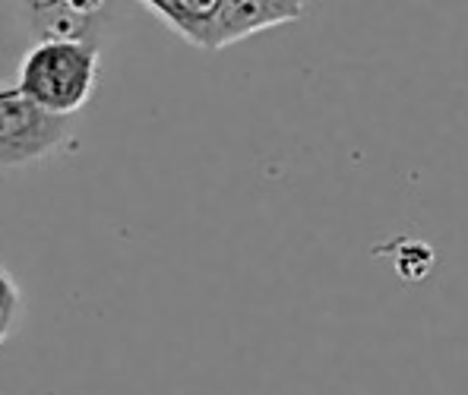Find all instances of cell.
Instances as JSON below:
<instances>
[{
  "instance_id": "1",
  "label": "cell",
  "mask_w": 468,
  "mask_h": 395,
  "mask_svg": "<svg viewBox=\"0 0 468 395\" xmlns=\"http://www.w3.org/2000/svg\"><path fill=\"white\" fill-rule=\"evenodd\" d=\"M16 86L51 114L73 117L99 86V48L77 36H48L19 60Z\"/></svg>"
},
{
  "instance_id": "2",
  "label": "cell",
  "mask_w": 468,
  "mask_h": 395,
  "mask_svg": "<svg viewBox=\"0 0 468 395\" xmlns=\"http://www.w3.org/2000/svg\"><path fill=\"white\" fill-rule=\"evenodd\" d=\"M70 140V117L51 114L16 82H0V168L38 162Z\"/></svg>"
},
{
  "instance_id": "3",
  "label": "cell",
  "mask_w": 468,
  "mask_h": 395,
  "mask_svg": "<svg viewBox=\"0 0 468 395\" xmlns=\"http://www.w3.org/2000/svg\"><path fill=\"white\" fill-rule=\"evenodd\" d=\"M19 314H23V294H19V285L10 279L4 266H0V342L13 336L19 323Z\"/></svg>"
},
{
  "instance_id": "4",
  "label": "cell",
  "mask_w": 468,
  "mask_h": 395,
  "mask_svg": "<svg viewBox=\"0 0 468 395\" xmlns=\"http://www.w3.org/2000/svg\"><path fill=\"white\" fill-rule=\"evenodd\" d=\"M101 4L105 0H60V6H64L70 16H92L95 10H101Z\"/></svg>"
}]
</instances>
